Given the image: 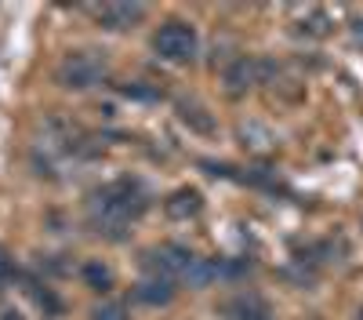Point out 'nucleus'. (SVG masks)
I'll use <instances>...</instances> for the list:
<instances>
[{"instance_id": "obj_1", "label": "nucleus", "mask_w": 363, "mask_h": 320, "mask_svg": "<svg viewBox=\"0 0 363 320\" xmlns=\"http://www.w3.org/2000/svg\"><path fill=\"white\" fill-rule=\"evenodd\" d=\"M145 204L149 200H145L138 182H131V179L109 182V186L91 193V222H95L99 233H106V237H124L128 222H135L145 211Z\"/></svg>"}, {"instance_id": "obj_2", "label": "nucleus", "mask_w": 363, "mask_h": 320, "mask_svg": "<svg viewBox=\"0 0 363 320\" xmlns=\"http://www.w3.org/2000/svg\"><path fill=\"white\" fill-rule=\"evenodd\" d=\"M109 73V58L102 51H69L62 62H58L55 77L66 92H87V87L102 84Z\"/></svg>"}, {"instance_id": "obj_3", "label": "nucleus", "mask_w": 363, "mask_h": 320, "mask_svg": "<svg viewBox=\"0 0 363 320\" xmlns=\"http://www.w3.org/2000/svg\"><path fill=\"white\" fill-rule=\"evenodd\" d=\"M196 48H200V37H196V29L189 22H182V18H171L157 29V37H153V51L164 58V62H174V66H186L196 58Z\"/></svg>"}, {"instance_id": "obj_4", "label": "nucleus", "mask_w": 363, "mask_h": 320, "mask_svg": "<svg viewBox=\"0 0 363 320\" xmlns=\"http://www.w3.org/2000/svg\"><path fill=\"white\" fill-rule=\"evenodd\" d=\"M193 262H196V255L186 251V248H178V244H164V248L145 251V266L153 270L157 277H164V280L186 277V273L193 270Z\"/></svg>"}, {"instance_id": "obj_5", "label": "nucleus", "mask_w": 363, "mask_h": 320, "mask_svg": "<svg viewBox=\"0 0 363 320\" xmlns=\"http://www.w3.org/2000/svg\"><path fill=\"white\" fill-rule=\"evenodd\" d=\"M222 84H225V92L233 95V99H240V95H247L255 84H262V58H236V62H229L225 66V73H222Z\"/></svg>"}, {"instance_id": "obj_6", "label": "nucleus", "mask_w": 363, "mask_h": 320, "mask_svg": "<svg viewBox=\"0 0 363 320\" xmlns=\"http://www.w3.org/2000/svg\"><path fill=\"white\" fill-rule=\"evenodd\" d=\"M91 15L109 33H124V29H135L145 18V4H102V8H91Z\"/></svg>"}, {"instance_id": "obj_7", "label": "nucleus", "mask_w": 363, "mask_h": 320, "mask_svg": "<svg viewBox=\"0 0 363 320\" xmlns=\"http://www.w3.org/2000/svg\"><path fill=\"white\" fill-rule=\"evenodd\" d=\"M174 113H178V121L186 124L193 135H203V138H211V135H218V121H215V113H211L200 99H178L174 102Z\"/></svg>"}, {"instance_id": "obj_8", "label": "nucleus", "mask_w": 363, "mask_h": 320, "mask_svg": "<svg viewBox=\"0 0 363 320\" xmlns=\"http://www.w3.org/2000/svg\"><path fill=\"white\" fill-rule=\"evenodd\" d=\"M218 313H222L225 320H265V316H272L269 302H265L262 295H255V291H244V295L225 299V302L218 306Z\"/></svg>"}, {"instance_id": "obj_9", "label": "nucleus", "mask_w": 363, "mask_h": 320, "mask_svg": "<svg viewBox=\"0 0 363 320\" xmlns=\"http://www.w3.org/2000/svg\"><path fill=\"white\" fill-rule=\"evenodd\" d=\"M200 208H203V197H200V189H193V186H182V189H174V193L164 200V211H167V219H174V222L196 219Z\"/></svg>"}, {"instance_id": "obj_10", "label": "nucleus", "mask_w": 363, "mask_h": 320, "mask_svg": "<svg viewBox=\"0 0 363 320\" xmlns=\"http://www.w3.org/2000/svg\"><path fill=\"white\" fill-rule=\"evenodd\" d=\"M240 142H244V150H251V153H269L272 145H277V135H272V128H265L262 121H244L240 124Z\"/></svg>"}, {"instance_id": "obj_11", "label": "nucleus", "mask_w": 363, "mask_h": 320, "mask_svg": "<svg viewBox=\"0 0 363 320\" xmlns=\"http://www.w3.org/2000/svg\"><path fill=\"white\" fill-rule=\"evenodd\" d=\"M171 295H174V287H171V280H164V277L142 280V284L135 287V299L145 302V306H164V302H171Z\"/></svg>"}, {"instance_id": "obj_12", "label": "nucleus", "mask_w": 363, "mask_h": 320, "mask_svg": "<svg viewBox=\"0 0 363 320\" xmlns=\"http://www.w3.org/2000/svg\"><path fill=\"white\" fill-rule=\"evenodd\" d=\"M294 29H298V33H306V37H316V40H320V37L330 33V15L320 11V8H309L306 15L294 22Z\"/></svg>"}, {"instance_id": "obj_13", "label": "nucleus", "mask_w": 363, "mask_h": 320, "mask_svg": "<svg viewBox=\"0 0 363 320\" xmlns=\"http://www.w3.org/2000/svg\"><path fill=\"white\" fill-rule=\"evenodd\" d=\"M84 284L91 287V291H109L113 287V270L109 266H102V262H84Z\"/></svg>"}, {"instance_id": "obj_14", "label": "nucleus", "mask_w": 363, "mask_h": 320, "mask_svg": "<svg viewBox=\"0 0 363 320\" xmlns=\"http://www.w3.org/2000/svg\"><path fill=\"white\" fill-rule=\"evenodd\" d=\"M218 273H222L218 262H211V258H196V262H193V270L186 273V280H189L193 287H207V284L215 280Z\"/></svg>"}, {"instance_id": "obj_15", "label": "nucleus", "mask_w": 363, "mask_h": 320, "mask_svg": "<svg viewBox=\"0 0 363 320\" xmlns=\"http://www.w3.org/2000/svg\"><path fill=\"white\" fill-rule=\"evenodd\" d=\"M91 320H128V309L120 302H106V306H99L95 313H91Z\"/></svg>"}, {"instance_id": "obj_16", "label": "nucleus", "mask_w": 363, "mask_h": 320, "mask_svg": "<svg viewBox=\"0 0 363 320\" xmlns=\"http://www.w3.org/2000/svg\"><path fill=\"white\" fill-rule=\"evenodd\" d=\"M11 280H15V262L8 258V251H4V248H0V291H4Z\"/></svg>"}, {"instance_id": "obj_17", "label": "nucleus", "mask_w": 363, "mask_h": 320, "mask_svg": "<svg viewBox=\"0 0 363 320\" xmlns=\"http://www.w3.org/2000/svg\"><path fill=\"white\" fill-rule=\"evenodd\" d=\"M33 299H37V306H44L48 313H58V299L51 295V291H40V287H37V291H33Z\"/></svg>"}, {"instance_id": "obj_18", "label": "nucleus", "mask_w": 363, "mask_h": 320, "mask_svg": "<svg viewBox=\"0 0 363 320\" xmlns=\"http://www.w3.org/2000/svg\"><path fill=\"white\" fill-rule=\"evenodd\" d=\"M352 33H356V37H363V15H356V18H352Z\"/></svg>"}, {"instance_id": "obj_19", "label": "nucleus", "mask_w": 363, "mask_h": 320, "mask_svg": "<svg viewBox=\"0 0 363 320\" xmlns=\"http://www.w3.org/2000/svg\"><path fill=\"white\" fill-rule=\"evenodd\" d=\"M0 320H22L18 313H0Z\"/></svg>"}, {"instance_id": "obj_20", "label": "nucleus", "mask_w": 363, "mask_h": 320, "mask_svg": "<svg viewBox=\"0 0 363 320\" xmlns=\"http://www.w3.org/2000/svg\"><path fill=\"white\" fill-rule=\"evenodd\" d=\"M356 320H363V306H359V313H356Z\"/></svg>"}, {"instance_id": "obj_21", "label": "nucleus", "mask_w": 363, "mask_h": 320, "mask_svg": "<svg viewBox=\"0 0 363 320\" xmlns=\"http://www.w3.org/2000/svg\"><path fill=\"white\" fill-rule=\"evenodd\" d=\"M265 320H272V316H265Z\"/></svg>"}]
</instances>
